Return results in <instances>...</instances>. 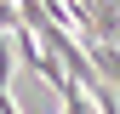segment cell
<instances>
[{
	"label": "cell",
	"mask_w": 120,
	"mask_h": 114,
	"mask_svg": "<svg viewBox=\"0 0 120 114\" xmlns=\"http://www.w3.org/2000/svg\"><path fill=\"white\" fill-rule=\"evenodd\" d=\"M0 114H17V97H11L6 86H0Z\"/></svg>",
	"instance_id": "1"
}]
</instances>
